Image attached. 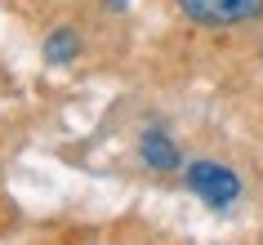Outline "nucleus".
<instances>
[{
    "label": "nucleus",
    "mask_w": 263,
    "mask_h": 245,
    "mask_svg": "<svg viewBox=\"0 0 263 245\" xmlns=\"http://www.w3.org/2000/svg\"><path fill=\"white\" fill-rule=\"evenodd\" d=\"M192 27L205 31H232V27H250V23H263V0H174Z\"/></svg>",
    "instance_id": "f257e3e1"
},
{
    "label": "nucleus",
    "mask_w": 263,
    "mask_h": 245,
    "mask_svg": "<svg viewBox=\"0 0 263 245\" xmlns=\"http://www.w3.org/2000/svg\"><path fill=\"white\" fill-rule=\"evenodd\" d=\"M183 183H187V192H196V196L205 205H214V210H228V205L241 201V178H236L232 165H223V161L183 165Z\"/></svg>",
    "instance_id": "f03ea898"
},
{
    "label": "nucleus",
    "mask_w": 263,
    "mask_h": 245,
    "mask_svg": "<svg viewBox=\"0 0 263 245\" xmlns=\"http://www.w3.org/2000/svg\"><path fill=\"white\" fill-rule=\"evenodd\" d=\"M139 161L147 169H156V174H174V169H183V152L161 125H147L139 134Z\"/></svg>",
    "instance_id": "7ed1b4c3"
},
{
    "label": "nucleus",
    "mask_w": 263,
    "mask_h": 245,
    "mask_svg": "<svg viewBox=\"0 0 263 245\" xmlns=\"http://www.w3.org/2000/svg\"><path fill=\"white\" fill-rule=\"evenodd\" d=\"M81 54H85V36H81V27H71V23L49 27V36L41 41V58L49 67H71Z\"/></svg>",
    "instance_id": "20e7f679"
},
{
    "label": "nucleus",
    "mask_w": 263,
    "mask_h": 245,
    "mask_svg": "<svg viewBox=\"0 0 263 245\" xmlns=\"http://www.w3.org/2000/svg\"><path fill=\"white\" fill-rule=\"evenodd\" d=\"M125 5H129V0H103V9H107V14H121Z\"/></svg>",
    "instance_id": "39448f33"
},
{
    "label": "nucleus",
    "mask_w": 263,
    "mask_h": 245,
    "mask_svg": "<svg viewBox=\"0 0 263 245\" xmlns=\"http://www.w3.org/2000/svg\"><path fill=\"white\" fill-rule=\"evenodd\" d=\"M58 5H63V0H58Z\"/></svg>",
    "instance_id": "423d86ee"
}]
</instances>
